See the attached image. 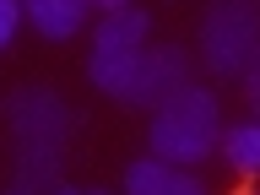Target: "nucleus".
<instances>
[{"mask_svg":"<svg viewBox=\"0 0 260 195\" xmlns=\"http://www.w3.org/2000/svg\"><path fill=\"white\" fill-rule=\"evenodd\" d=\"M222 98L190 81V87H179L168 103L152 109V125H146V146H152V157L162 162H184L195 168L201 157H211L217 146H222Z\"/></svg>","mask_w":260,"mask_h":195,"instance_id":"1","label":"nucleus"},{"mask_svg":"<svg viewBox=\"0 0 260 195\" xmlns=\"http://www.w3.org/2000/svg\"><path fill=\"white\" fill-rule=\"evenodd\" d=\"M195 49H201L206 71L244 76L260 54V6L255 0H211L195 27Z\"/></svg>","mask_w":260,"mask_h":195,"instance_id":"2","label":"nucleus"},{"mask_svg":"<svg viewBox=\"0 0 260 195\" xmlns=\"http://www.w3.org/2000/svg\"><path fill=\"white\" fill-rule=\"evenodd\" d=\"M6 125H11V141H16V146L65 152L76 114H71V103H65L54 87L27 81V87H11V92H6Z\"/></svg>","mask_w":260,"mask_h":195,"instance_id":"3","label":"nucleus"},{"mask_svg":"<svg viewBox=\"0 0 260 195\" xmlns=\"http://www.w3.org/2000/svg\"><path fill=\"white\" fill-rule=\"evenodd\" d=\"M179 87H190V49L146 44L141 54H136V76H130V87H125V103L157 109V103H168Z\"/></svg>","mask_w":260,"mask_h":195,"instance_id":"4","label":"nucleus"},{"mask_svg":"<svg viewBox=\"0 0 260 195\" xmlns=\"http://www.w3.org/2000/svg\"><path fill=\"white\" fill-rule=\"evenodd\" d=\"M125 195H211L201 184L195 168L184 162H162V157H136L125 168Z\"/></svg>","mask_w":260,"mask_h":195,"instance_id":"5","label":"nucleus"},{"mask_svg":"<svg viewBox=\"0 0 260 195\" xmlns=\"http://www.w3.org/2000/svg\"><path fill=\"white\" fill-rule=\"evenodd\" d=\"M22 16H27V27L49 44H65V38H76L87 27V16H92V0H22Z\"/></svg>","mask_w":260,"mask_h":195,"instance_id":"6","label":"nucleus"},{"mask_svg":"<svg viewBox=\"0 0 260 195\" xmlns=\"http://www.w3.org/2000/svg\"><path fill=\"white\" fill-rule=\"evenodd\" d=\"M152 44V16L141 6H125V11H103L92 27V49L98 54H130V49Z\"/></svg>","mask_w":260,"mask_h":195,"instance_id":"7","label":"nucleus"},{"mask_svg":"<svg viewBox=\"0 0 260 195\" xmlns=\"http://www.w3.org/2000/svg\"><path fill=\"white\" fill-rule=\"evenodd\" d=\"M65 174V152H44V146H16V168L6 195H54Z\"/></svg>","mask_w":260,"mask_h":195,"instance_id":"8","label":"nucleus"},{"mask_svg":"<svg viewBox=\"0 0 260 195\" xmlns=\"http://www.w3.org/2000/svg\"><path fill=\"white\" fill-rule=\"evenodd\" d=\"M222 157L233 174H260V114L222 130Z\"/></svg>","mask_w":260,"mask_h":195,"instance_id":"9","label":"nucleus"},{"mask_svg":"<svg viewBox=\"0 0 260 195\" xmlns=\"http://www.w3.org/2000/svg\"><path fill=\"white\" fill-rule=\"evenodd\" d=\"M27 27V16H22V0H0V54L16 44V32Z\"/></svg>","mask_w":260,"mask_h":195,"instance_id":"10","label":"nucleus"},{"mask_svg":"<svg viewBox=\"0 0 260 195\" xmlns=\"http://www.w3.org/2000/svg\"><path fill=\"white\" fill-rule=\"evenodd\" d=\"M244 92H249V103H255V114H260V54H255V65L244 71Z\"/></svg>","mask_w":260,"mask_h":195,"instance_id":"11","label":"nucleus"},{"mask_svg":"<svg viewBox=\"0 0 260 195\" xmlns=\"http://www.w3.org/2000/svg\"><path fill=\"white\" fill-rule=\"evenodd\" d=\"M125 6H136V0H92V11H125Z\"/></svg>","mask_w":260,"mask_h":195,"instance_id":"12","label":"nucleus"},{"mask_svg":"<svg viewBox=\"0 0 260 195\" xmlns=\"http://www.w3.org/2000/svg\"><path fill=\"white\" fill-rule=\"evenodd\" d=\"M54 195H81V190H71V184H60V190H54Z\"/></svg>","mask_w":260,"mask_h":195,"instance_id":"13","label":"nucleus"},{"mask_svg":"<svg viewBox=\"0 0 260 195\" xmlns=\"http://www.w3.org/2000/svg\"><path fill=\"white\" fill-rule=\"evenodd\" d=\"M87 195H109V190H87Z\"/></svg>","mask_w":260,"mask_h":195,"instance_id":"14","label":"nucleus"}]
</instances>
